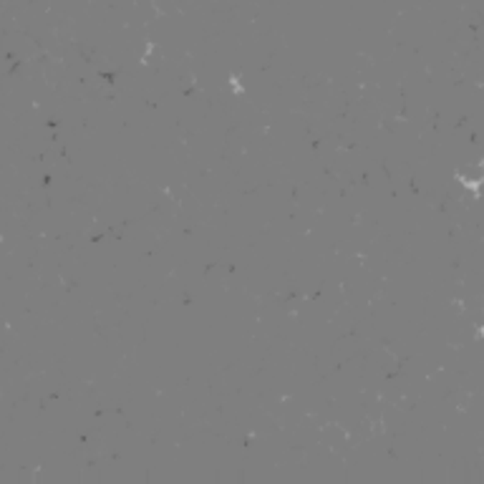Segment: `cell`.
<instances>
[{"label":"cell","mask_w":484,"mask_h":484,"mask_svg":"<svg viewBox=\"0 0 484 484\" xmlns=\"http://www.w3.org/2000/svg\"><path fill=\"white\" fill-rule=\"evenodd\" d=\"M457 182H462L464 187H474L477 190L479 185H484V162H469L464 167L457 169Z\"/></svg>","instance_id":"obj_1"}]
</instances>
